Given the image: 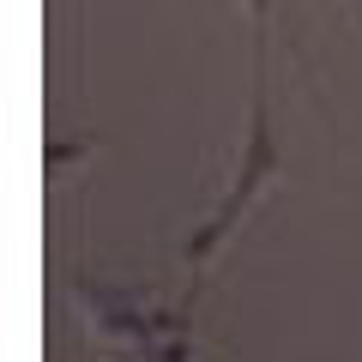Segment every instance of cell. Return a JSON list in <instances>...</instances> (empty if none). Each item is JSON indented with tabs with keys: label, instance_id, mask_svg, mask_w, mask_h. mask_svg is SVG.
Returning <instances> with one entry per match:
<instances>
[{
	"label": "cell",
	"instance_id": "cell-3",
	"mask_svg": "<svg viewBox=\"0 0 362 362\" xmlns=\"http://www.w3.org/2000/svg\"><path fill=\"white\" fill-rule=\"evenodd\" d=\"M247 6V18H254V37L266 42V25H272V0H242Z\"/></svg>",
	"mask_w": 362,
	"mask_h": 362
},
{
	"label": "cell",
	"instance_id": "cell-2",
	"mask_svg": "<svg viewBox=\"0 0 362 362\" xmlns=\"http://www.w3.org/2000/svg\"><path fill=\"white\" fill-rule=\"evenodd\" d=\"M85 151H90V139H78V145H54V151H49V175L61 181V175H66V169H73Z\"/></svg>",
	"mask_w": 362,
	"mask_h": 362
},
{
	"label": "cell",
	"instance_id": "cell-1",
	"mask_svg": "<svg viewBox=\"0 0 362 362\" xmlns=\"http://www.w3.org/2000/svg\"><path fill=\"white\" fill-rule=\"evenodd\" d=\"M278 169H284V157H278V139H272V97H266V49H259V73H254V115H247V151H242V169H235V187L218 199V211H211L206 223H199L194 235H187V247H181V259L187 266H211V254H218L223 242H230V230L254 211V199L266 194L272 181H278Z\"/></svg>",
	"mask_w": 362,
	"mask_h": 362
}]
</instances>
